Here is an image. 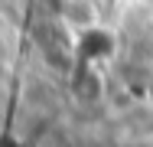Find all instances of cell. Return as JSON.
Returning a JSON list of instances; mask_svg holds the SVG:
<instances>
[{
	"instance_id": "cell-1",
	"label": "cell",
	"mask_w": 153,
	"mask_h": 147,
	"mask_svg": "<svg viewBox=\"0 0 153 147\" xmlns=\"http://www.w3.org/2000/svg\"><path fill=\"white\" fill-rule=\"evenodd\" d=\"M59 20L72 29L78 39L101 29V7L98 0H59Z\"/></svg>"
}]
</instances>
